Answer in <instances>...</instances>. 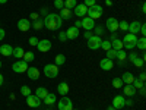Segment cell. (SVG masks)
I'll return each instance as SVG.
<instances>
[{"label":"cell","mask_w":146,"mask_h":110,"mask_svg":"<svg viewBox=\"0 0 146 110\" xmlns=\"http://www.w3.org/2000/svg\"><path fill=\"white\" fill-rule=\"evenodd\" d=\"M135 75H133L131 72H124L123 75H121V81H123V84H126V85H130V84H133V81H135Z\"/></svg>","instance_id":"cell-19"},{"label":"cell","mask_w":146,"mask_h":110,"mask_svg":"<svg viewBox=\"0 0 146 110\" xmlns=\"http://www.w3.org/2000/svg\"><path fill=\"white\" fill-rule=\"evenodd\" d=\"M5 3H7V0H0V5H5Z\"/></svg>","instance_id":"cell-59"},{"label":"cell","mask_w":146,"mask_h":110,"mask_svg":"<svg viewBox=\"0 0 146 110\" xmlns=\"http://www.w3.org/2000/svg\"><path fill=\"white\" fill-rule=\"evenodd\" d=\"M139 32L142 34V37H146V25H145V23H142V25H140V31Z\"/></svg>","instance_id":"cell-47"},{"label":"cell","mask_w":146,"mask_h":110,"mask_svg":"<svg viewBox=\"0 0 146 110\" xmlns=\"http://www.w3.org/2000/svg\"><path fill=\"white\" fill-rule=\"evenodd\" d=\"M105 27H107V30L110 31V32H117L118 31V19H115V18H108L107 21H105Z\"/></svg>","instance_id":"cell-8"},{"label":"cell","mask_w":146,"mask_h":110,"mask_svg":"<svg viewBox=\"0 0 146 110\" xmlns=\"http://www.w3.org/2000/svg\"><path fill=\"white\" fill-rule=\"evenodd\" d=\"M27 75H28V78H29V79L36 81V79H40V70H38V68L31 66V68H28V69H27Z\"/></svg>","instance_id":"cell-15"},{"label":"cell","mask_w":146,"mask_h":110,"mask_svg":"<svg viewBox=\"0 0 146 110\" xmlns=\"http://www.w3.org/2000/svg\"><path fill=\"white\" fill-rule=\"evenodd\" d=\"M29 28H31V21L29 19H19L18 21V30L19 31H22V32H27V31H29Z\"/></svg>","instance_id":"cell-14"},{"label":"cell","mask_w":146,"mask_h":110,"mask_svg":"<svg viewBox=\"0 0 146 110\" xmlns=\"http://www.w3.org/2000/svg\"><path fill=\"white\" fill-rule=\"evenodd\" d=\"M136 47L139 48V50H145V48H146V38H145V37H142V38H137Z\"/></svg>","instance_id":"cell-31"},{"label":"cell","mask_w":146,"mask_h":110,"mask_svg":"<svg viewBox=\"0 0 146 110\" xmlns=\"http://www.w3.org/2000/svg\"><path fill=\"white\" fill-rule=\"evenodd\" d=\"M60 18L62 19H70L72 16H73V12H72V9H66V7H63V9H60Z\"/></svg>","instance_id":"cell-24"},{"label":"cell","mask_w":146,"mask_h":110,"mask_svg":"<svg viewBox=\"0 0 146 110\" xmlns=\"http://www.w3.org/2000/svg\"><path fill=\"white\" fill-rule=\"evenodd\" d=\"M57 93L62 94V95H67L69 94V85H67V82H60L57 85Z\"/></svg>","instance_id":"cell-21"},{"label":"cell","mask_w":146,"mask_h":110,"mask_svg":"<svg viewBox=\"0 0 146 110\" xmlns=\"http://www.w3.org/2000/svg\"><path fill=\"white\" fill-rule=\"evenodd\" d=\"M35 95L38 97L40 100H44L45 97L48 95V90H47L45 87H38V88L35 90Z\"/></svg>","instance_id":"cell-23"},{"label":"cell","mask_w":146,"mask_h":110,"mask_svg":"<svg viewBox=\"0 0 146 110\" xmlns=\"http://www.w3.org/2000/svg\"><path fill=\"white\" fill-rule=\"evenodd\" d=\"M124 101H126V97L124 95H115L114 99H113V107L115 109V110H118V109H124L126 106H124Z\"/></svg>","instance_id":"cell-12"},{"label":"cell","mask_w":146,"mask_h":110,"mask_svg":"<svg viewBox=\"0 0 146 110\" xmlns=\"http://www.w3.org/2000/svg\"><path fill=\"white\" fill-rule=\"evenodd\" d=\"M23 54H25V50H23L21 46L13 47V53H12V56H13V57H16V59H22Z\"/></svg>","instance_id":"cell-25"},{"label":"cell","mask_w":146,"mask_h":110,"mask_svg":"<svg viewBox=\"0 0 146 110\" xmlns=\"http://www.w3.org/2000/svg\"><path fill=\"white\" fill-rule=\"evenodd\" d=\"M92 31H95V35L101 37V35H102V32H104V28H102V27H100V25H95V28H94Z\"/></svg>","instance_id":"cell-41"},{"label":"cell","mask_w":146,"mask_h":110,"mask_svg":"<svg viewBox=\"0 0 146 110\" xmlns=\"http://www.w3.org/2000/svg\"><path fill=\"white\" fill-rule=\"evenodd\" d=\"M101 43H102L101 37L92 35V37L88 38V48L89 50H98V48H101Z\"/></svg>","instance_id":"cell-6"},{"label":"cell","mask_w":146,"mask_h":110,"mask_svg":"<svg viewBox=\"0 0 146 110\" xmlns=\"http://www.w3.org/2000/svg\"><path fill=\"white\" fill-rule=\"evenodd\" d=\"M3 82H5V78H3V75H2V73H0V87L3 85Z\"/></svg>","instance_id":"cell-55"},{"label":"cell","mask_w":146,"mask_h":110,"mask_svg":"<svg viewBox=\"0 0 146 110\" xmlns=\"http://www.w3.org/2000/svg\"><path fill=\"white\" fill-rule=\"evenodd\" d=\"M66 37H67V40H76L78 37H79V28H76V27H70V28H67V31H66Z\"/></svg>","instance_id":"cell-17"},{"label":"cell","mask_w":146,"mask_h":110,"mask_svg":"<svg viewBox=\"0 0 146 110\" xmlns=\"http://www.w3.org/2000/svg\"><path fill=\"white\" fill-rule=\"evenodd\" d=\"M63 25V19L60 18L58 13H48L44 16V27L50 31H57Z\"/></svg>","instance_id":"cell-1"},{"label":"cell","mask_w":146,"mask_h":110,"mask_svg":"<svg viewBox=\"0 0 146 110\" xmlns=\"http://www.w3.org/2000/svg\"><path fill=\"white\" fill-rule=\"evenodd\" d=\"M73 110H75V109H73Z\"/></svg>","instance_id":"cell-63"},{"label":"cell","mask_w":146,"mask_h":110,"mask_svg":"<svg viewBox=\"0 0 146 110\" xmlns=\"http://www.w3.org/2000/svg\"><path fill=\"white\" fill-rule=\"evenodd\" d=\"M83 35H85V38H86V40H88V38H89V37H92V32H91V31H86V32H85Z\"/></svg>","instance_id":"cell-53"},{"label":"cell","mask_w":146,"mask_h":110,"mask_svg":"<svg viewBox=\"0 0 146 110\" xmlns=\"http://www.w3.org/2000/svg\"><path fill=\"white\" fill-rule=\"evenodd\" d=\"M63 5L66 9H73L78 5V0H63Z\"/></svg>","instance_id":"cell-32"},{"label":"cell","mask_w":146,"mask_h":110,"mask_svg":"<svg viewBox=\"0 0 146 110\" xmlns=\"http://www.w3.org/2000/svg\"><path fill=\"white\" fill-rule=\"evenodd\" d=\"M21 94L25 95V97H28V95L32 94V91H31V88L28 87V85H22V87H21Z\"/></svg>","instance_id":"cell-35"},{"label":"cell","mask_w":146,"mask_h":110,"mask_svg":"<svg viewBox=\"0 0 146 110\" xmlns=\"http://www.w3.org/2000/svg\"><path fill=\"white\" fill-rule=\"evenodd\" d=\"M101 48H102V50H110V48H111V41H110V40H105V41H102L101 43Z\"/></svg>","instance_id":"cell-40"},{"label":"cell","mask_w":146,"mask_h":110,"mask_svg":"<svg viewBox=\"0 0 146 110\" xmlns=\"http://www.w3.org/2000/svg\"><path fill=\"white\" fill-rule=\"evenodd\" d=\"M28 68H29L28 63H27L23 59H22V60H18V62H15L13 65H12V69H13L15 73H23V72H27Z\"/></svg>","instance_id":"cell-7"},{"label":"cell","mask_w":146,"mask_h":110,"mask_svg":"<svg viewBox=\"0 0 146 110\" xmlns=\"http://www.w3.org/2000/svg\"><path fill=\"white\" fill-rule=\"evenodd\" d=\"M57 107H58V110H73V101L67 95H63L62 99L58 100Z\"/></svg>","instance_id":"cell-5"},{"label":"cell","mask_w":146,"mask_h":110,"mask_svg":"<svg viewBox=\"0 0 146 110\" xmlns=\"http://www.w3.org/2000/svg\"><path fill=\"white\" fill-rule=\"evenodd\" d=\"M31 27H32L34 30H41V28L44 27V19H42V18H38L36 21H34V22L31 23Z\"/></svg>","instance_id":"cell-30"},{"label":"cell","mask_w":146,"mask_h":110,"mask_svg":"<svg viewBox=\"0 0 146 110\" xmlns=\"http://www.w3.org/2000/svg\"><path fill=\"white\" fill-rule=\"evenodd\" d=\"M111 84L114 88H123V81H121V78H114Z\"/></svg>","instance_id":"cell-38"},{"label":"cell","mask_w":146,"mask_h":110,"mask_svg":"<svg viewBox=\"0 0 146 110\" xmlns=\"http://www.w3.org/2000/svg\"><path fill=\"white\" fill-rule=\"evenodd\" d=\"M131 85H133V87H135L136 90H140V88L143 87V85H145V82H142V81H139L137 78H135V81H133V84H131Z\"/></svg>","instance_id":"cell-39"},{"label":"cell","mask_w":146,"mask_h":110,"mask_svg":"<svg viewBox=\"0 0 146 110\" xmlns=\"http://www.w3.org/2000/svg\"><path fill=\"white\" fill-rule=\"evenodd\" d=\"M111 48H114V50H123V41L120 38L111 40Z\"/></svg>","instance_id":"cell-26"},{"label":"cell","mask_w":146,"mask_h":110,"mask_svg":"<svg viewBox=\"0 0 146 110\" xmlns=\"http://www.w3.org/2000/svg\"><path fill=\"white\" fill-rule=\"evenodd\" d=\"M75 27H76V28H80V27H82V23H80V21H76V22H75Z\"/></svg>","instance_id":"cell-56"},{"label":"cell","mask_w":146,"mask_h":110,"mask_svg":"<svg viewBox=\"0 0 146 110\" xmlns=\"http://www.w3.org/2000/svg\"><path fill=\"white\" fill-rule=\"evenodd\" d=\"M115 59H118V62H124V60L127 59V53L124 52V48L123 50H117V57Z\"/></svg>","instance_id":"cell-33"},{"label":"cell","mask_w":146,"mask_h":110,"mask_svg":"<svg viewBox=\"0 0 146 110\" xmlns=\"http://www.w3.org/2000/svg\"><path fill=\"white\" fill-rule=\"evenodd\" d=\"M31 19L32 21H36V19H38V13H31Z\"/></svg>","instance_id":"cell-54"},{"label":"cell","mask_w":146,"mask_h":110,"mask_svg":"<svg viewBox=\"0 0 146 110\" xmlns=\"http://www.w3.org/2000/svg\"><path fill=\"white\" fill-rule=\"evenodd\" d=\"M107 110H115V109H114V107H113V106H110V107H108V109H107Z\"/></svg>","instance_id":"cell-60"},{"label":"cell","mask_w":146,"mask_h":110,"mask_svg":"<svg viewBox=\"0 0 146 110\" xmlns=\"http://www.w3.org/2000/svg\"><path fill=\"white\" fill-rule=\"evenodd\" d=\"M133 104H135V101H133L131 99H129V100H126V101H124V106H127V107H131Z\"/></svg>","instance_id":"cell-50"},{"label":"cell","mask_w":146,"mask_h":110,"mask_svg":"<svg viewBox=\"0 0 146 110\" xmlns=\"http://www.w3.org/2000/svg\"><path fill=\"white\" fill-rule=\"evenodd\" d=\"M44 75H45L47 78H50V79L56 78V76L58 75V66H56L54 63L45 65V66H44Z\"/></svg>","instance_id":"cell-4"},{"label":"cell","mask_w":146,"mask_h":110,"mask_svg":"<svg viewBox=\"0 0 146 110\" xmlns=\"http://www.w3.org/2000/svg\"><path fill=\"white\" fill-rule=\"evenodd\" d=\"M44 103H45L47 106H53V104L56 103V94H53V93H48V95L44 99Z\"/></svg>","instance_id":"cell-28"},{"label":"cell","mask_w":146,"mask_h":110,"mask_svg":"<svg viewBox=\"0 0 146 110\" xmlns=\"http://www.w3.org/2000/svg\"><path fill=\"white\" fill-rule=\"evenodd\" d=\"M123 93H124V95H126V97H133V95H136L137 90H136V88L130 84V85H126V87L123 88Z\"/></svg>","instance_id":"cell-22"},{"label":"cell","mask_w":146,"mask_h":110,"mask_svg":"<svg viewBox=\"0 0 146 110\" xmlns=\"http://www.w3.org/2000/svg\"><path fill=\"white\" fill-rule=\"evenodd\" d=\"M83 5L86 6V7H91V6L96 5V0H85V2H83Z\"/></svg>","instance_id":"cell-44"},{"label":"cell","mask_w":146,"mask_h":110,"mask_svg":"<svg viewBox=\"0 0 146 110\" xmlns=\"http://www.w3.org/2000/svg\"><path fill=\"white\" fill-rule=\"evenodd\" d=\"M73 15H76L78 18H83V16H86V12H88V7L85 6L83 3H79L76 5L75 7H73Z\"/></svg>","instance_id":"cell-9"},{"label":"cell","mask_w":146,"mask_h":110,"mask_svg":"<svg viewBox=\"0 0 146 110\" xmlns=\"http://www.w3.org/2000/svg\"><path fill=\"white\" fill-rule=\"evenodd\" d=\"M47 110H51V109H47Z\"/></svg>","instance_id":"cell-62"},{"label":"cell","mask_w":146,"mask_h":110,"mask_svg":"<svg viewBox=\"0 0 146 110\" xmlns=\"http://www.w3.org/2000/svg\"><path fill=\"white\" fill-rule=\"evenodd\" d=\"M80 23H82V28H85V31H92L95 28V25H96L95 21L91 19L89 16H83L82 21H80Z\"/></svg>","instance_id":"cell-10"},{"label":"cell","mask_w":146,"mask_h":110,"mask_svg":"<svg viewBox=\"0 0 146 110\" xmlns=\"http://www.w3.org/2000/svg\"><path fill=\"white\" fill-rule=\"evenodd\" d=\"M100 66H101L102 70H107L108 72V70H111L114 68V62H113V60H110V59H107V57H104V59H101Z\"/></svg>","instance_id":"cell-16"},{"label":"cell","mask_w":146,"mask_h":110,"mask_svg":"<svg viewBox=\"0 0 146 110\" xmlns=\"http://www.w3.org/2000/svg\"><path fill=\"white\" fill-rule=\"evenodd\" d=\"M136 57H137V54H136L135 52H131L130 54H127V59L130 60V62H133V59H136Z\"/></svg>","instance_id":"cell-48"},{"label":"cell","mask_w":146,"mask_h":110,"mask_svg":"<svg viewBox=\"0 0 146 110\" xmlns=\"http://www.w3.org/2000/svg\"><path fill=\"white\" fill-rule=\"evenodd\" d=\"M5 37H6V32H5V30H3V28H0V41H2V40L5 38Z\"/></svg>","instance_id":"cell-51"},{"label":"cell","mask_w":146,"mask_h":110,"mask_svg":"<svg viewBox=\"0 0 146 110\" xmlns=\"http://www.w3.org/2000/svg\"><path fill=\"white\" fill-rule=\"evenodd\" d=\"M66 63V56L64 54H57L54 57V65L56 66H63Z\"/></svg>","instance_id":"cell-27"},{"label":"cell","mask_w":146,"mask_h":110,"mask_svg":"<svg viewBox=\"0 0 146 110\" xmlns=\"http://www.w3.org/2000/svg\"><path fill=\"white\" fill-rule=\"evenodd\" d=\"M137 91H139V94H140V95H145V94H146V88H145V85H143V87H142L140 90H137Z\"/></svg>","instance_id":"cell-52"},{"label":"cell","mask_w":146,"mask_h":110,"mask_svg":"<svg viewBox=\"0 0 146 110\" xmlns=\"http://www.w3.org/2000/svg\"><path fill=\"white\" fill-rule=\"evenodd\" d=\"M102 13H104V9H102V6H100V5H94V6L88 7V12H86V15H88L91 19H94V21L100 19V18L102 16Z\"/></svg>","instance_id":"cell-3"},{"label":"cell","mask_w":146,"mask_h":110,"mask_svg":"<svg viewBox=\"0 0 146 110\" xmlns=\"http://www.w3.org/2000/svg\"><path fill=\"white\" fill-rule=\"evenodd\" d=\"M0 68H2V60H0Z\"/></svg>","instance_id":"cell-61"},{"label":"cell","mask_w":146,"mask_h":110,"mask_svg":"<svg viewBox=\"0 0 146 110\" xmlns=\"http://www.w3.org/2000/svg\"><path fill=\"white\" fill-rule=\"evenodd\" d=\"M51 41L50 40H40L38 44H36V48H38V52L41 53H47V52H50L51 50Z\"/></svg>","instance_id":"cell-11"},{"label":"cell","mask_w":146,"mask_h":110,"mask_svg":"<svg viewBox=\"0 0 146 110\" xmlns=\"http://www.w3.org/2000/svg\"><path fill=\"white\" fill-rule=\"evenodd\" d=\"M139 81H142V82H145L146 81V73H145V70H142V73L139 75V78H137Z\"/></svg>","instance_id":"cell-49"},{"label":"cell","mask_w":146,"mask_h":110,"mask_svg":"<svg viewBox=\"0 0 146 110\" xmlns=\"http://www.w3.org/2000/svg\"><path fill=\"white\" fill-rule=\"evenodd\" d=\"M54 7L56 9H63L64 7V5H63V0H54Z\"/></svg>","instance_id":"cell-42"},{"label":"cell","mask_w":146,"mask_h":110,"mask_svg":"<svg viewBox=\"0 0 146 110\" xmlns=\"http://www.w3.org/2000/svg\"><path fill=\"white\" fill-rule=\"evenodd\" d=\"M123 41V48H126V50H133V48H136V41H137V35L135 34H126L124 38L121 40Z\"/></svg>","instance_id":"cell-2"},{"label":"cell","mask_w":146,"mask_h":110,"mask_svg":"<svg viewBox=\"0 0 146 110\" xmlns=\"http://www.w3.org/2000/svg\"><path fill=\"white\" fill-rule=\"evenodd\" d=\"M40 15H42V16H47L48 15V7L47 6H44V7L40 9Z\"/></svg>","instance_id":"cell-46"},{"label":"cell","mask_w":146,"mask_h":110,"mask_svg":"<svg viewBox=\"0 0 146 110\" xmlns=\"http://www.w3.org/2000/svg\"><path fill=\"white\" fill-rule=\"evenodd\" d=\"M105 5L107 6H113V2H111V0H105Z\"/></svg>","instance_id":"cell-57"},{"label":"cell","mask_w":146,"mask_h":110,"mask_svg":"<svg viewBox=\"0 0 146 110\" xmlns=\"http://www.w3.org/2000/svg\"><path fill=\"white\" fill-rule=\"evenodd\" d=\"M22 59L28 63V62H32V60L35 59V54H34L32 52H25V54H23V57H22Z\"/></svg>","instance_id":"cell-34"},{"label":"cell","mask_w":146,"mask_h":110,"mask_svg":"<svg viewBox=\"0 0 146 110\" xmlns=\"http://www.w3.org/2000/svg\"><path fill=\"white\" fill-rule=\"evenodd\" d=\"M142 12H143V13H145V12H146V5H145V2L142 3Z\"/></svg>","instance_id":"cell-58"},{"label":"cell","mask_w":146,"mask_h":110,"mask_svg":"<svg viewBox=\"0 0 146 110\" xmlns=\"http://www.w3.org/2000/svg\"><path fill=\"white\" fill-rule=\"evenodd\" d=\"M27 104L29 106V107H34V109H38L40 106H41V100L38 99L36 95H28L27 97Z\"/></svg>","instance_id":"cell-13"},{"label":"cell","mask_w":146,"mask_h":110,"mask_svg":"<svg viewBox=\"0 0 146 110\" xmlns=\"http://www.w3.org/2000/svg\"><path fill=\"white\" fill-rule=\"evenodd\" d=\"M58 40L62 41V43L67 40V37H66V31H62V32H58Z\"/></svg>","instance_id":"cell-43"},{"label":"cell","mask_w":146,"mask_h":110,"mask_svg":"<svg viewBox=\"0 0 146 110\" xmlns=\"http://www.w3.org/2000/svg\"><path fill=\"white\" fill-rule=\"evenodd\" d=\"M118 30H121V31H129V22H126V21H118Z\"/></svg>","instance_id":"cell-37"},{"label":"cell","mask_w":146,"mask_h":110,"mask_svg":"<svg viewBox=\"0 0 146 110\" xmlns=\"http://www.w3.org/2000/svg\"><path fill=\"white\" fill-rule=\"evenodd\" d=\"M115 57H117V50H114V48H110V50H107V59L114 60Z\"/></svg>","instance_id":"cell-36"},{"label":"cell","mask_w":146,"mask_h":110,"mask_svg":"<svg viewBox=\"0 0 146 110\" xmlns=\"http://www.w3.org/2000/svg\"><path fill=\"white\" fill-rule=\"evenodd\" d=\"M133 65H135L136 68H140V69H143V66H145V57H136V59H133V62H131Z\"/></svg>","instance_id":"cell-29"},{"label":"cell","mask_w":146,"mask_h":110,"mask_svg":"<svg viewBox=\"0 0 146 110\" xmlns=\"http://www.w3.org/2000/svg\"><path fill=\"white\" fill-rule=\"evenodd\" d=\"M12 53H13V47H12L10 44H2L0 46V54L2 56L9 57V56H12Z\"/></svg>","instance_id":"cell-18"},{"label":"cell","mask_w":146,"mask_h":110,"mask_svg":"<svg viewBox=\"0 0 146 110\" xmlns=\"http://www.w3.org/2000/svg\"><path fill=\"white\" fill-rule=\"evenodd\" d=\"M140 25L142 23L139 22V21H133L131 23H129V31H130V34H137L139 31H140Z\"/></svg>","instance_id":"cell-20"},{"label":"cell","mask_w":146,"mask_h":110,"mask_svg":"<svg viewBox=\"0 0 146 110\" xmlns=\"http://www.w3.org/2000/svg\"><path fill=\"white\" fill-rule=\"evenodd\" d=\"M38 41L40 40L36 38V37H31V38H29V44L31 46H35V47H36V44H38Z\"/></svg>","instance_id":"cell-45"}]
</instances>
